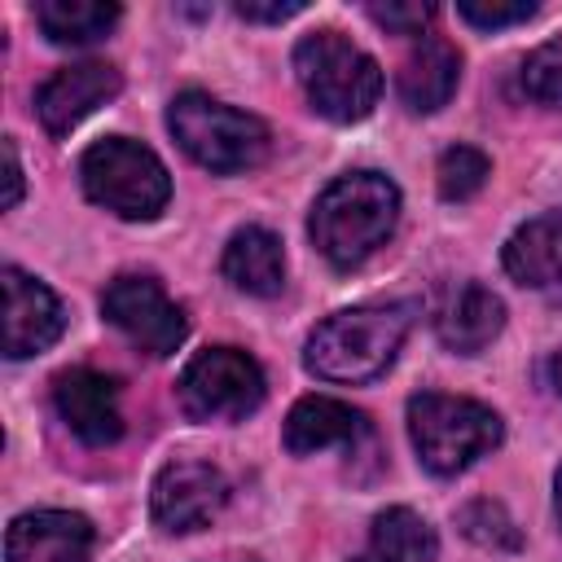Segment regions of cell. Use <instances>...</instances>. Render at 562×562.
Listing matches in <instances>:
<instances>
[{"label":"cell","mask_w":562,"mask_h":562,"mask_svg":"<svg viewBox=\"0 0 562 562\" xmlns=\"http://www.w3.org/2000/svg\"><path fill=\"white\" fill-rule=\"evenodd\" d=\"M400 224V189L382 171H347L321 189L307 215L312 246L334 268H360Z\"/></svg>","instance_id":"6da1fadb"},{"label":"cell","mask_w":562,"mask_h":562,"mask_svg":"<svg viewBox=\"0 0 562 562\" xmlns=\"http://www.w3.org/2000/svg\"><path fill=\"white\" fill-rule=\"evenodd\" d=\"M417 303H360L325 316L307 342L303 364L325 382H373L400 356Z\"/></svg>","instance_id":"7a4b0ae2"},{"label":"cell","mask_w":562,"mask_h":562,"mask_svg":"<svg viewBox=\"0 0 562 562\" xmlns=\"http://www.w3.org/2000/svg\"><path fill=\"white\" fill-rule=\"evenodd\" d=\"M294 79L307 105L329 123H360L382 97V66L334 26L307 31L294 44Z\"/></svg>","instance_id":"3957f363"},{"label":"cell","mask_w":562,"mask_h":562,"mask_svg":"<svg viewBox=\"0 0 562 562\" xmlns=\"http://www.w3.org/2000/svg\"><path fill=\"white\" fill-rule=\"evenodd\" d=\"M167 127L176 136V145L206 171L215 176H237V171H250L268 158V123L237 110V105H224L220 97L211 92H180L171 97L167 105Z\"/></svg>","instance_id":"277c9868"},{"label":"cell","mask_w":562,"mask_h":562,"mask_svg":"<svg viewBox=\"0 0 562 562\" xmlns=\"http://www.w3.org/2000/svg\"><path fill=\"white\" fill-rule=\"evenodd\" d=\"M408 439L430 474H461L505 439V426L470 395L417 391L408 400Z\"/></svg>","instance_id":"5b68a950"},{"label":"cell","mask_w":562,"mask_h":562,"mask_svg":"<svg viewBox=\"0 0 562 562\" xmlns=\"http://www.w3.org/2000/svg\"><path fill=\"white\" fill-rule=\"evenodd\" d=\"M79 184L119 220H154L171 202V176L162 158L132 136L92 140L79 158Z\"/></svg>","instance_id":"8992f818"},{"label":"cell","mask_w":562,"mask_h":562,"mask_svg":"<svg viewBox=\"0 0 562 562\" xmlns=\"http://www.w3.org/2000/svg\"><path fill=\"white\" fill-rule=\"evenodd\" d=\"M176 391H180V408L193 422H241L263 404L268 378L250 351L224 342V347H202L184 364Z\"/></svg>","instance_id":"52a82bcc"},{"label":"cell","mask_w":562,"mask_h":562,"mask_svg":"<svg viewBox=\"0 0 562 562\" xmlns=\"http://www.w3.org/2000/svg\"><path fill=\"white\" fill-rule=\"evenodd\" d=\"M101 312L136 351L154 360L176 356V347L189 334L184 307L145 272H119L101 294Z\"/></svg>","instance_id":"ba28073f"},{"label":"cell","mask_w":562,"mask_h":562,"mask_svg":"<svg viewBox=\"0 0 562 562\" xmlns=\"http://www.w3.org/2000/svg\"><path fill=\"white\" fill-rule=\"evenodd\" d=\"M228 505V479L220 465L198 461V457H176L154 474L149 487V514L162 531L184 536L206 527L220 509Z\"/></svg>","instance_id":"9c48e42d"},{"label":"cell","mask_w":562,"mask_h":562,"mask_svg":"<svg viewBox=\"0 0 562 562\" xmlns=\"http://www.w3.org/2000/svg\"><path fill=\"white\" fill-rule=\"evenodd\" d=\"M0 294H4V356L9 360L40 356L61 338L66 312L40 277L22 272L18 263H4L0 268Z\"/></svg>","instance_id":"30bf717a"},{"label":"cell","mask_w":562,"mask_h":562,"mask_svg":"<svg viewBox=\"0 0 562 562\" xmlns=\"http://www.w3.org/2000/svg\"><path fill=\"white\" fill-rule=\"evenodd\" d=\"M123 88V75L110 61H75L53 70L35 92V114L48 136H70L92 110L114 101Z\"/></svg>","instance_id":"8fae6325"},{"label":"cell","mask_w":562,"mask_h":562,"mask_svg":"<svg viewBox=\"0 0 562 562\" xmlns=\"http://www.w3.org/2000/svg\"><path fill=\"white\" fill-rule=\"evenodd\" d=\"M53 408L70 426L75 439L88 448H105L123 435V408H119V382L110 373H97L88 364L61 369L53 378Z\"/></svg>","instance_id":"7c38bea8"},{"label":"cell","mask_w":562,"mask_h":562,"mask_svg":"<svg viewBox=\"0 0 562 562\" xmlns=\"http://www.w3.org/2000/svg\"><path fill=\"white\" fill-rule=\"evenodd\" d=\"M92 522L75 509H31L4 531V562H88Z\"/></svg>","instance_id":"4fadbf2b"},{"label":"cell","mask_w":562,"mask_h":562,"mask_svg":"<svg viewBox=\"0 0 562 562\" xmlns=\"http://www.w3.org/2000/svg\"><path fill=\"white\" fill-rule=\"evenodd\" d=\"M501 263L522 290L562 303V211H544L518 224L501 250Z\"/></svg>","instance_id":"5bb4252c"},{"label":"cell","mask_w":562,"mask_h":562,"mask_svg":"<svg viewBox=\"0 0 562 562\" xmlns=\"http://www.w3.org/2000/svg\"><path fill=\"white\" fill-rule=\"evenodd\" d=\"M501 329L505 303L479 281H457L435 307V338L457 356H479L483 347H492Z\"/></svg>","instance_id":"9a60e30c"},{"label":"cell","mask_w":562,"mask_h":562,"mask_svg":"<svg viewBox=\"0 0 562 562\" xmlns=\"http://www.w3.org/2000/svg\"><path fill=\"white\" fill-rule=\"evenodd\" d=\"M369 435V417L334 395H303L285 413V448L294 457H316L325 448H356Z\"/></svg>","instance_id":"2e32d148"},{"label":"cell","mask_w":562,"mask_h":562,"mask_svg":"<svg viewBox=\"0 0 562 562\" xmlns=\"http://www.w3.org/2000/svg\"><path fill=\"white\" fill-rule=\"evenodd\" d=\"M457 79H461V53L439 35H422L413 53L400 61L395 92L408 114H435L452 101Z\"/></svg>","instance_id":"e0dca14e"},{"label":"cell","mask_w":562,"mask_h":562,"mask_svg":"<svg viewBox=\"0 0 562 562\" xmlns=\"http://www.w3.org/2000/svg\"><path fill=\"white\" fill-rule=\"evenodd\" d=\"M220 268H224V277H228L233 290L255 294V299H272L285 285V250H281V237L272 228H263V224H246V228H237L228 237Z\"/></svg>","instance_id":"ac0fdd59"},{"label":"cell","mask_w":562,"mask_h":562,"mask_svg":"<svg viewBox=\"0 0 562 562\" xmlns=\"http://www.w3.org/2000/svg\"><path fill=\"white\" fill-rule=\"evenodd\" d=\"M435 558H439V540L430 522L408 505H391L373 518L369 549L360 562H435Z\"/></svg>","instance_id":"d6986e66"},{"label":"cell","mask_w":562,"mask_h":562,"mask_svg":"<svg viewBox=\"0 0 562 562\" xmlns=\"http://www.w3.org/2000/svg\"><path fill=\"white\" fill-rule=\"evenodd\" d=\"M35 22L53 44H97L114 31L119 4L114 0H40Z\"/></svg>","instance_id":"ffe728a7"},{"label":"cell","mask_w":562,"mask_h":562,"mask_svg":"<svg viewBox=\"0 0 562 562\" xmlns=\"http://www.w3.org/2000/svg\"><path fill=\"white\" fill-rule=\"evenodd\" d=\"M492 176V162L474 145H448L435 162V189L443 202H470Z\"/></svg>","instance_id":"44dd1931"},{"label":"cell","mask_w":562,"mask_h":562,"mask_svg":"<svg viewBox=\"0 0 562 562\" xmlns=\"http://www.w3.org/2000/svg\"><path fill=\"white\" fill-rule=\"evenodd\" d=\"M457 527H461L474 544L496 549V553H514V549L522 544V531H518V522L509 518V509H505L501 501H487V496L461 505V509H457Z\"/></svg>","instance_id":"7402d4cb"},{"label":"cell","mask_w":562,"mask_h":562,"mask_svg":"<svg viewBox=\"0 0 562 562\" xmlns=\"http://www.w3.org/2000/svg\"><path fill=\"white\" fill-rule=\"evenodd\" d=\"M518 83H522V92H527L536 105L562 110V35L536 44V48L522 57Z\"/></svg>","instance_id":"603a6c76"},{"label":"cell","mask_w":562,"mask_h":562,"mask_svg":"<svg viewBox=\"0 0 562 562\" xmlns=\"http://www.w3.org/2000/svg\"><path fill=\"white\" fill-rule=\"evenodd\" d=\"M369 18L391 31V35H422L435 22V4L422 0H386V4H369Z\"/></svg>","instance_id":"cb8c5ba5"},{"label":"cell","mask_w":562,"mask_h":562,"mask_svg":"<svg viewBox=\"0 0 562 562\" xmlns=\"http://www.w3.org/2000/svg\"><path fill=\"white\" fill-rule=\"evenodd\" d=\"M457 18H465L470 26L479 31H501V26H514V22H527L536 18V4L531 0H514V4H479V0H461L457 4Z\"/></svg>","instance_id":"d4e9b609"},{"label":"cell","mask_w":562,"mask_h":562,"mask_svg":"<svg viewBox=\"0 0 562 562\" xmlns=\"http://www.w3.org/2000/svg\"><path fill=\"white\" fill-rule=\"evenodd\" d=\"M237 9V18H246V22H285V18H294V13H303V0H241V4H233Z\"/></svg>","instance_id":"484cf974"},{"label":"cell","mask_w":562,"mask_h":562,"mask_svg":"<svg viewBox=\"0 0 562 562\" xmlns=\"http://www.w3.org/2000/svg\"><path fill=\"white\" fill-rule=\"evenodd\" d=\"M0 149H4V202H0V206L13 211V206L22 202V162H18V145H13L9 136H4Z\"/></svg>","instance_id":"4316f807"},{"label":"cell","mask_w":562,"mask_h":562,"mask_svg":"<svg viewBox=\"0 0 562 562\" xmlns=\"http://www.w3.org/2000/svg\"><path fill=\"white\" fill-rule=\"evenodd\" d=\"M544 382H549V391L562 400V347L549 351V360H544Z\"/></svg>","instance_id":"83f0119b"},{"label":"cell","mask_w":562,"mask_h":562,"mask_svg":"<svg viewBox=\"0 0 562 562\" xmlns=\"http://www.w3.org/2000/svg\"><path fill=\"white\" fill-rule=\"evenodd\" d=\"M553 514H558V522H562V470H558V479H553Z\"/></svg>","instance_id":"f1b7e54d"}]
</instances>
